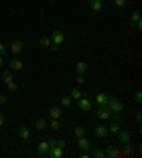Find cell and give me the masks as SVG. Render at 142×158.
Masks as SVG:
<instances>
[{
  "label": "cell",
  "mask_w": 142,
  "mask_h": 158,
  "mask_svg": "<svg viewBox=\"0 0 142 158\" xmlns=\"http://www.w3.org/2000/svg\"><path fill=\"white\" fill-rule=\"evenodd\" d=\"M7 90H9V91H17V84H16L14 81L7 83Z\"/></svg>",
  "instance_id": "cell-28"
},
{
  "label": "cell",
  "mask_w": 142,
  "mask_h": 158,
  "mask_svg": "<svg viewBox=\"0 0 142 158\" xmlns=\"http://www.w3.org/2000/svg\"><path fill=\"white\" fill-rule=\"evenodd\" d=\"M70 97L73 100H80L81 97H83V91L78 90L77 87H74V88H71V91H70Z\"/></svg>",
  "instance_id": "cell-18"
},
{
  "label": "cell",
  "mask_w": 142,
  "mask_h": 158,
  "mask_svg": "<svg viewBox=\"0 0 142 158\" xmlns=\"http://www.w3.org/2000/svg\"><path fill=\"white\" fill-rule=\"evenodd\" d=\"M131 23H141V13L139 11H134L132 13V16H131Z\"/></svg>",
  "instance_id": "cell-24"
},
{
  "label": "cell",
  "mask_w": 142,
  "mask_h": 158,
  "mask_svg": "<svg viewBox=\"0 0 142 158\" xmlns=\"http://www.w3.org/2000/svg\"><path fill=\"white\" fill-rule=\"evenodd\" d=\"M80 157H81V158H90V157H91V155H90V154H81Z\"/></svg>",
  "instance_id": "cell-40"
},
{
  "label": "cell",
  "mask_w": 142,
  "mask_h": 158,
  "mask_svg": "<svg viewBox=\"0 0 142 158\" xmlns=\"http://www.w3.org/2000/svg\"><path fill=\"white\" fill-rule=\"evenodd\" d=\"M108 100H109V97L107 96V94H104V93H99L98 96L95 97V101H97V104H98V106H107Z\"/></svg>",
  "instance_id": "cell-13"
},
{
  "label": "cell",
  "mask_w": 142,
  "mask_h": 158,
  "mask_svg": "<svg viewBox=\"0 0 142 158\" xmlns=\"http://www.w3.org/2000/svg\"><path fill=\"white\" fill-rule=\"evenodd\" d=\"M34 125H36L37 130H44V128H46V125H47V123H46V120H44V118H40V120H37Z\"/></svg>",
  "instance_id": "cell-25"
},
{
  "label": "cell",
  "mask_w": 142,
  "mask_h": 158,
  "mask_svg": "<svg viewBox=\"0 0 142 158\" xmlns=\"http://www.w3.org/2000/svg\"><path fill=\"white\" fill-rule=\"evenodd\" d=\"M111 118H112L114 121H121L122 120V114H120V113H111Z\"/></svg>",
  "instance_id": "cell-30"
},
{
  "label": "cell",
  "mask_w": 142,
  "mask_h": 158,
  "mask_svg": "<svg viewBox=\"0 0 142 158\" xmlns=\"http://www.w3.org/2000/svg\"><path fill=\"white\" fill-rule=\"evenodd\" d=\"M107 106H108V108L111 110V113H122V110H124V104L121 103L118 98H115V97H111V98L108 100V103H107Z\"/></svg>",
  "instance_id": "cell-1"
},
{
  "label": "cell",
  "mask_w": 142,
  "mask_h": 158,
  "mask_svg": "<svg viewBox=\"0 0 142 158\" xmlns=\"http://www.w3.org/2000/svg\"><path fill=\"white\" fill-rule=\"evenodd\" d=\"M75 70H77V74H84L85 71L88 70V63L85 61H78L75 66Z\"/></svg>",
  "instance_id": "cell-15"
},
{
  "label": "cell",
  "mask_w": 142,
  "mask_h": 158,
  "mask_svg": "<svg viewBox=\"0 0 142 158\" xmlns=\"http://www.w3.org/2000/svg\"><path fill=\"white\" fill-rule=\"evenodd\" d=\"M23 47H24V44H23L22 40H14V41H11V44H10V50L14 56L20 54L23 52Z\"/></svg>",
  "instance_id": "cell-4"
},
{
  "label": "cell",
  "mask_w": 142,
  "mask_h": 158,
  "mask_svg": "<svg viewBox=\"0 0 142 158\" xmlns=\"http://www.w3.org/2000/svg\"><path fill=\"white\" fill-rule=\"evenodd\" d=\"M57 145H59V147H61V148H66V143H64L63 140H59V141H57Z\"/></svg>",
  "instance_id": "cell-36"
},
{
  "label": "cell",
  "mask_w": 142,
  "mask_h": 158,
  "mask_svg": "<svg viewBox=\"0 0 142 158\" xmlns=\"http://www.w3.org/2000/svg\"><path fill=\"white\" fill-rule=\"evenodd\" d=\"M108 131H111V134H118L121 131V125H120V121H112L111 125H109Z\"/></svg>",
  "instance_id": "cell-19"
},
{
  "label": "cell",
  "mask_w": 142,
  "mask_h": 158,
  "mask_svg": "<svg viewBox=\"0 0 142 158\" xmlns=\"http://www.w3.org/2000/svg\"><path fill=\"white\" fill-rule=\"evenodd\" d=\"M114 3L120 6V7H124L125 4H127V0H114Z\"/></svg>",
  "instance_id": "cell-32"
},
{
  "label": "cell",
  "mask_w": 142,
  "mask_h": 158,
  "mask_svg": "<svg viewBox=\"0 0 142 158\" xmlns=\"http://www.w3.org/2000/svg\"><path fill=\"white\" fill-rule=\"evenodd\" d=\"M135 101H136V103H142V93L141 91L135 93Z\"/></svg>",
  "instance_id": "cell-31"
},
{
  "label": "cell",
  "mask_w": 142,
  "mask_h": 158,
  "mask_svg": "<svg viewBox=\"0 0 142 158\" xmlns=\"http://www.w3.org/2000/svg\"><path fill=\"white\" fill-rule=\"evenodd\" d=\"M97 117L99 120H108V118H111V110L108 108V106H99V110L97 111Z\"/></svg>",
  "instance_id": "cell-2"
},
{
  "label": "cell",
  "mask_w": 142,
  "mask_h": 158,
  "mask_svg": "<svg viewBox=\"0 0 142 158\" xmlns=\"http://www.w3.org/2000/svg\"><path fill=\"white\" fill-rule=\"evenodd\" d=\"M71 100H73L71 97H63L60 103H61L64 107H68V106H71Z\"/></svg>",
  "instance_id": "cell-27"
},
{
  "label": "cell",
  "mask_w": 142,
  "mask_h": 158,
  "mask_svg": "<svg viewBox=\"0 0 142 158\" xmlns=\"http://www.w3.org/2000/svg\"><path fill=\"white\" fill-rule=\"evenodd\" d=\"M75 81H77V84H83L84 81H85V78H84L81 74H78V76H77V78H75Z\"/></svg>",
  "instance_id": "cell-33"
},
{
  "label": "cell",
  "mask_w": 142,
  "mask_h": 158,
  "mask_svg": "<svg viewBox=\"0 0 142 158\" xmlns=\"http://www.w3.org/2000/svg\"><path fill=\"white\" fill-rule=\"evenodd\" d=\"M48 150H50L48 141H43V143H40L39 145H37V152H39L40 155H46L48 152Z\"/></svg>",
  "instance_id": "cell-11"
},
{
  "label": "cell",
  "mask_w": 142,
  "mask_h": 158,
  "mask_svg": "<svg viewBox=\"0 0 142 158\" xmlns=\"http://www.w3.org/2000/svg\"><path fill=\"white\" fill-rule=\"evenodd\" d=\"M90 7L94 11H99L102 9V0H90Z\"/></svg>",
  "instance_id": "cell-16"
},
{
  "label": "cell",
  "mask_w": 142,
  "mask_h": 158,
  "mask_svg": "<svg viewBox=\"0 0 142 158\" xmlns=\"http://www.w3.org/2000/svg\"><path fill=\"white\" fill-rule=\"evenodd\" d=\"M77 106H78V108L83 111H88L91 110V101L88 98H85V97H81L80 100H77Z\"/></svg>",
  "instance_id": "cell-5"
},
{
  "label": "cell",
  "mask_w": 142,
  "mask_h": 158,
  "mask_svg": "<svg viewBox=\"0 0 142 158\" xmlns=\"http://www.w3.org/2000/svg\"><path fill=\"white\" fill-rule=\"evenodd\" d=\"M105 152V157L107 158H112V157H118V155H121V152L118 151L117 147H114V145H108L107 147V150L104 151Z\"/></svg>",
  "instance_id": "cell-8"
},
{
  "label": "cell",
  "mask_w": 142,
  "mask_h": 158,
  "mask_svg": "<svg viewBox=\"0 0 142 158\" xmlns=\"http://www.w3.org/2000/svg\"><path fill=\"white\" fill-rule=\"evenodd\" d=\"M50 50H51V52H53V53H55V52H57V50H59V46H57V44H54V43H53V44H51V46H50Z\"/></svg>",
  "instance_id": "cell-35"
},
{
  "label": "cell",
  "mask_w": 142,
  "mask_h": 158,
  "mask_svg": "<svg viewBox=\"0 0 142 158\" xmlns=\"http://www.w3.org/2000/svg\"><path fill=\"white\" fill-rule=\"evenodd\" d=\"M2 64H3V59L0 57V67H2Z\"/></svg>",
  "instance_id": "cell-41"
},
{
  "label": "cell",
  "mask_w": 142,
  "mask_h": 158,
  "mask_svg": "<svg viewBox=\"0 0 142 158\" xmlns=\"http://www.w3.org/2000/svg\"><path fill=\"white\" fill-rule=\"evenodd\" d=\"M122 145H124V147H122V155L132 154V152H134V147L129 145V143H125V144H122Z\"/></svg>",
  "instance_id": "cell-21"
},
{
  "label": "cell",
  "mask_w": 142,
  "mask_h": 158,
  "mask_svg": "<svg viewBox=\"0 0 142 158\" xmlns=\"http://www.w3.org/2000/svg\"><path fill=\"white\" fill-rule=\"evenodd\" d=\"M48 157L50 158H61L63 157V148L59 147V145H55L54 148H51V150H48Z\"/></svg>",
  "instance_id": "cell-9"
},
{
  "label": "cell",
  "mask_w": 142,
  "mask_h": 158,
  "mask_svg": "<svg viewBox=\"0 0 142 158\" xmlns=\"http://www.w3.org/2000/svg\"><path fill=\"white\" fill-rule=\"evenodd\" d=\"M48 115H50L53 120H59V118L63 115V113H61V110H60L59 107L54 106V107H51V108H50V111H48Z\"/></svg>",
  "instance_id": "cell-12"
},
{
  "label": "cell",
  "mask_w": 142,
  "mask_h": 158,
  "mask_svg": "<svg viewBox=\"0 0 142 158\" xmlns=\"http://www.w3.org/2000/svg\"><path fill=\"white\" fill-rule=\"evenodd\" d=\"M40 44L41 46H44V47H50L51 44H53V41H51L50 37L43 36V37H40Z\"/></svg>",
  "instance_id": "cell-22"
},
{
  "label": "cell",
  "mask_w": 142,
  "mask_h": 158,
  "mask_svg": "<svg viewBox=\"0 0 142 158\" xmlns=\"http://www.w3.org/2000/svg\"><path fill=\"white\" fill-rule=\"evenodd\" d=\"M91 157H94V158H105V152L102 150H94L92 151V154H91Z\"/></svg>",
  "instance_id": "cell-26"
},
{
  "label": "cell",
  "mask_w": 142,
  "mask_h": 158,
  "mask_svg": "<svg viewBox=\"0 0 142 158\" xmlns=\"http://www.w3.org/2000/svg\"><path fill=\"white\" fill-rule=\"evenodd\" d=\"M118 141H120L121 144L129 143V141H131V134H129V131L124 130V131H120V132H118Z\"/></svg>",
  "instance_id": "cell-10"
},
{
  "label": "cell",
  "mask_w": 142,
  "mask_h": 158,
  "mask_svg": "<svg viewBox=\"0 0 142 158\" xmlns=\"http://www.w3.org/2000/svg\"><path fill=\"white\" fill-rule=\"evenodd\" d=\"M3 125H4V117L0 114V127H3Z\"/></svg>",
  "instance_id": "cell-38"
},
{
  "label": "cell",
  "mask_w": 142,
  "mask_h": 158,
  "mask_svg": "<svg viewBox=\"0 0 142 158\" xmlns=\"http://www.w3.org/2000/svg\"><path fill=\"white\" fill-rule=\"evenodd\" d=\"M74 134H75V137H83L84 134H85V130H84V127L83 125H77L75 128H74Z\"/></svg>",
  "instance_id": "cell-23"
},
{
  "label": "cell",
  "mask_w": 142,
  "mask_h": 158,
  "mask_svg": "<svg viewBox=\"0 0 142 158\" xmlns=\"http://www.w3.org/2000/svg\"><path fill=\"white\" fill-rule=\"evenodd\" d=\"M50 125H51V128H53V130H55V131H57V130H60V127H61V124H60V121H59V120H53Z\"/></svg>",
  "instance_id": "cell-29"
},
{
  "label": "cell",
  "mask_w": 142,
  "mask_h": 158,
  "mask_svg": "<svg viewBox=\"0 0 142 158\" xmlns=\"http://www.w3.org/2000/svg\"><path fill=\"white\" fill-rule=\"evenodd\" d=\"M78 147H80L81 151H88L90 150V147H91V141L88 140V138H85V137H80L78 138Z\"/></svg>",
  "instance_id": "cell-6"
},
{
  "label": "cell",
  "mask_w": 142,
  "mask_h": 158,
  "mask_svg": "<svg viewBox=\"0 0 142 158\" xmlns=\"http://www.w3.org/2000/svg\"><path fill=\"white\" fill-rule=\"evenodd\" d=\"M51 41L54 44H57V46H60V44H63V41H64V33H63L61 30H54L53 33H51Z\"/></svg>",
  "instance_id": "cell-3"
},
{
  "label": "cell",
  "mask_w": 142,
  "mask_h": 158,
  "mask_svg": "<svg viewBox=\"0 0 142 158\" xmlns=\"http://www.w3.org/2000/svg\"><path fill=\"white\" fill-rule=\"evenodd\" d=\"M3 103H6V97H4V96H0V104H3Z\"/></svg>",
  "instance_id": "cell-39"
},
{
  "label": "cell",
  "mask_w": 142,
  "mask_h": 158,
  "mask_svg": "<svg viewBox=\"0 0 142 158\" xmlns=\"http://www.w3.org/2000/svg\"><path fill=\"white\" fill-rule=\"evenodd\" d=\"M18 137L20 138H23V140H29L30 138V131H29V128L27 127H20V130H18Z\"/></svg>",
  "instance_id": "cell-17"
},
{
  "label": "cell",
  "mask_w": 142,
  "mask_h": 158,
  "mask_svg": "<svg viewBox=\"0 0 142 158\" xmlns=\"http://www.w3.org/2000/svg\"><path fill=\"white\" fill-rule=\"evenodd\" d=\"M108 128H107L105 125H97L94 128V134L97 137H99V138H104V137L108 135Z\"/></svg>",
  "instance_id": "cell-7"
},
{
  "label": "cell",
  "mask_w": 142,
  "mask_h": 158,
  "mask_svg": "<svg viewBox=\"0 0 142 158\" xmlns=\"http://www.w3.org/2000/svg\"><path fill=\"white\" fill-rule=\"evenodd\" d=\"M6 52H7L6 46H3V44L0 43V56H4V54H6Z\"/></svg>",
  "instance_id": "cell-34"
},
{
  "label": "cell",
  "mask_w": 142,
  "mask_h": 158,
  "mask_svg": "<svg viewBox=\"0 0 142 158\" xmlns=\"http://www.w3.org/2000/svg\"><path fill=\"white\" fill-rule=\"evenodd\" d=\"M10 69L11 70H17V71H20L23 69V61L20 59H13L10 61Z\"/></svg>",
  "instance_id": "cell-14"
},
{
  "label": "cell",
  "mask_w": 142,
  "mask_h": 158,
  "mask_svg": "<svg viewBox=\"0 0 142 158\" xmlns=\"http://www.w3.org/2000/svg\"><path fill=\"white\" fill-rule=\"evenodd\" d=\"M136 121H138V124H141V121H142V115H141V113H138V114H136Z\"/></svg>",
  "instance_id": "cell-37"
},
{
  "label": "cell",
  "mask_w": 142,
  "mask_h": 158,
  "mask_svg": "<svg viewBox=\"0 0 142 158\" xmlns=\"http://www.w3.org/2000/svg\"><path fill=\"white\" fill-rule=\"evenodd\" d=\"M2 80H3V83H6V84L10 83V81H13V73L9 70L3 71V73H2Z\"/></svg>",
  "instance_id": "cell-20"
}]
</instances>
